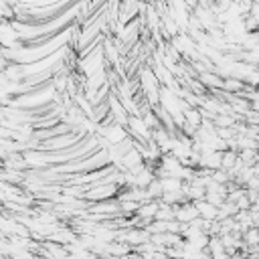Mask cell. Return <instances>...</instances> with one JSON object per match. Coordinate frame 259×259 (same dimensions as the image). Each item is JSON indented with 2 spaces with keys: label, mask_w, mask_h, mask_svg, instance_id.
Here are the masks:
<instances>
[{
  "label": "cell",
  "mask_w": 259,
  "mask_h": 259,
  "mask_svg": "<svg viewBox=\"0 0 259 259\" xmlns=\"http://www.w3.org/2000/svg\"><path fill=\"white\" fill-rule=\"evenodd\" d=\"M195 219H199V213L195 209L192 203H182L178 207H174V221L180 225H190Z\"/></svg>",
  "instance_id": "6da1fadb"
},
{
  "label": "cell",
  "mask_w": 259,
  "mask_h": 259,
  "mask_svg": "<svg viewBox=\"0 0 259 259\" xmlns=\"http://www.w3.org/2000/svg\"><path fill=\"white\" fill-rule=\"evenodd\" d=\"M199 166H203L209 172H215L221 168V152H203L199 154Z\"/></svg>",
  "instance_id": "7a4b0ae2"
},
{
  "label": "cell",
  "mask_w": 259,
  "mask_h": 259,
  "mask_svg": "<svg viewBox=\"0 0 259 259\" xmlns=\"http://www.w3.org/2000/svg\"><path fill=\"white\" fill-rule=\"evenodd\" d=\"M192 205H195V209H197V213H199V219L209 221V223L217 221V209H215L213 205H209L207 201H197V203H192Z\"/></svg>",
  "instance_id": "3957f363"
},
{
  "label": "cell",
  "mask_w": 259,
  "mask_h": 259,
  "mask_svg": "<svg viewBox=\"0 0 259 259\" xmlns=\"http://www.w3.org/2000/svg\"><path fill=\"white\" fill-rule=\"evenodd\" d=\"M199 79H201V83L205 85V87H211V89H223V79L217 75V73H211V71H207V73H203V75H199Z\"/></svg>",
  "instance_id": "277c9868"
},
{
  "label": "cell",
  "mask_w": 259,
  "mask_h": 259,
  "mask_svg": "<svg viewBox=\"0 0 259 259\" xmlns=\"http://www.w3.org/2000/svg\"><path fill=\"white\" fill-rule=\"evenodd\" d=\"M154 221H164V223L174 221V207H168V205L158 201V211L154 215Z\"/></svg>",
  "instance_id": "5b68a950"
},
{
  "label": "cell",
  "mask_w": 259,
  "mask_h": 259,
  "mask_svg": "<svg viewBox=\"0 0 259 259\" xmlns=\"http://www.w3.org/2000/svg\"><path fill=\"white\" fill-rule=\"evenodd\" d=\"M182 117H184V123H188V125H192V127H197V130H199V125H201V121H203L199 107H188V109L182 113Z\"/></svg>",
  "instance_id": "8992f818"
},
{
  "label": "cell",
  "mask_w": 259,
  "mask_h": 259,
  "mask_svg": "<svg viewBox=\"0 0 259 259\" xmlns=\"http://www.w3.org/2000/svg\"><path fill=\"white\" fill-rule=\"evenodd\" d=\"M158 180L162 186V195L164 192H180V188H182V180H178V178H158Z\"/></svg>",
  "instance_id": "52a82bcc"
},
{
  "label": "cell",
  "mask_w": 259,
  "mask_h": 259,
  "mask_svg": "<svg viewBox=\"0 0 259 259\" xmlns=\"http://www.w3.org/2000/svg\"><path fill=\"white\" fill-rule=\"evenodd\" d=\"M146 192H148V197L152 199V201H160V197H162V186H160V180L158 178H154L148 186H146Z\"/></svg>",
  "instance_id": "ba28073f"
},
{
  "label": "cell",
  "mask_w": 259,
  "mask_h": 259,
  "mask_svg": "<svg viewBox=\"0 0 259 259\" xmlns=\"http://www.w3.org/2000/svg\"><path fill=\"white\" fill-rule=\"evenodd\" d=\"M211 180L213 182H217V184H227L231 178H229V174H227V170H223V168H219V170H215V172H211Z\"/></svg>",
  "instance_id": "9c48e42d"
},
{
  "label": "cell",
  "mask_w": 259,
  "mask_h": 259,
  "mask_svg": "<svg viewBox=\"0 0 259 259\" xmlns=\"http://www.w3.org/2000/svg\"><path fill=\"white\" fill-rule=\"evenodd\" d=\"M243 243L255 247V243H257V227H251V229H247V231L243 233Z\"/></svg>",
  "instance_id": "30bf717a"
}]
</instances>
